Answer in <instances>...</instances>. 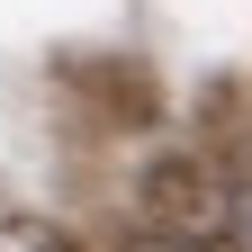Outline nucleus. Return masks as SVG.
Instances as JSON below:
<instances>
[{"mask_svg": "<svg viewBox=\"0 0 252 252\" xmlns=\"http://www.w3.org/2000/svg\"><path fill=\"white\" fill-rule=\"evenodd\" d=\"M126 252H207V243H198V234H180V225H153V234H135Z\"/></svg>", "mask_w": 252, "mask_h": 252, "instance_id": "f03ea898", "label": "nucleus"}, {"mask_svg": "<svg viewBox=\"0 0 252 252\" xmlns=\"http://www.w3.org/2000/svg\"><path fill=\"white\" fill-rule=\"evenodd\" d=\"M225 234H234V252H252V171L225 180Z\"/></svg>", "mask_w": 252, "mask_h": 252, "instance_id": "f257e3e1", "label": "nucleus"}]
</instances>
